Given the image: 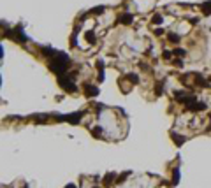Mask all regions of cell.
<instances>
[{
  "instance_id": "cell-1",
  "label": "cell",
  "mask_w": 211,
  "mask_h": 188,
  "mask_svg": "<svg viewBox=\"0 0 211 188\" xmlns=\"http://www.w3.org/2000/svg\"><path fill=\"white\" fill-rule=\"evenodd\" d=\"M69 65H70V62L67 58V55H63L60 51H56L53 55V58L49 60V69L53 72H56V74H63L65 70L69 69Z\"/></svg>"
},
{
  "instance_id": "cell-2",
  "label": "cell",
  "mask_w": 211,
  "mask_h": 188,
  "mask_svg": "<svg viewBox=\"0 0 211 188\" xmlns=\"http://www.w3.org/2000/svg\"><path fill=\"white\" fill-rule=\"evenodd\" d=\"M74 76H65V74H62V76L58 77V83H60V86L62 88H65L67 91H74L76 90V84H74Z\"/></svg>"
},
{
  "instance_id": "cell-3",
  "label": "cell",
  "mask_w": 211,
  "mask_h": 188,
  "mask_svg": "<svg viewBox=\"0 0 211 188\" xmlns=\"http://www.w3.org/2000/svg\"><path fill=\"white\" fill-rule=\"evenodd\" d=\"M81 116H83V112H72V114H67V121L69 123H72V125H76V123H79V120H81Z\"/></svg>"
},
{
  "instance_id": "cell-4",
  "label": "cell",
  "mask_w": 211,
  "mask_h": 188,
  "mask_svg": "<svg viewBox=\"0 0 211 188\" xmlns=\"http://www.w3.org/2000/svg\"><path fill=\"white\" fill-rule=\"evenodd\" d=\"M132 20H134L132 14H121V16L118 18V21L121 23V25H130V23H132Z\"/></svg>"
},
{
  "instance_id": "cell-5",
  "label": "cell",
  "mask_w": 211,
  "mask_h": 188,
  "mask_svg": "<svg viewBox=\"0 0 211 188\" xmlns=\"http://www.w3.org/2000/svg\"><path fill=\"white\" fill-rule=\"evenodd\" d=\"M84 88H86V95H88V97H95V95H98V88H97V86L84 84Z\"/></svg>"
},
{
  "instance_id": "cell-6",
  "label": "cell",
  "mask_w": 211,
  "mask_h": 188,
  "mask_svg": "<svg viewBox=\"0 0 211 188\" xmlns=\"http://www.w3.org/2000/svg\"><path fill=\"white\" fill-rule=\"evenodd\" d=\"M113 181H114V174L111 172V174H107V176L104 178V186H106V188H109V186L113 185Z\"/></svg>"
},
{
  "instance_id": "cell-7",
  "label": "cell",
  "mask_w": 211,
  "mask_h": 188,
  "mask_svg": "<svg viewBox=\"0 0 211 188\" xmlns=\"http://www.w3.org/2000/svg\"><path fill=\"white\" fill-rule=\"evenodd\" d=\"M202 13L206 14V16H209L211 14V2H204L202 4Z\"/></svg>"
},
{
  "instance_id": "cell-8",
  "label": "cell",
  "mask_w": 211,
  "mask_h": 188,
  "mask_svg": "<svg viewBox=\"0 0 211 188\" xmlns=\"http://www.w3.org/2000/svg\"><path fill=\"white\" fill-rule=\"evenodd\" d=\"M127 79H128L130 83H134V84L139 83V77H137V74H127Z\"/></svg>"
},
{
  "instance_id": "cell-9",
  "label": "cell",
  "mask_w": 211,
  "mask_h": 188,
  "mask_svg": "<svg viewBox=\"0 0 211 188\" xmlns=\"http://www.w3.org/2000/svg\"><path fill=\"white\" fill-rule=\"evenodd\" d=\"M86 41L91 42V44H95V34H93V32H86Z\"/></svg>"
},
{
  "instance_id": "cell-10",
  "label": "cell",
  "mask_w": 211,
  "mask_h": 188,
  "mask_svg": "<svg viewBox=\"0 0 211 188\" xmlns=\"http://www.w3.org/2000/svg\"><path fill=\"white\" fill-rule=\"evenodd\" d=\"M172 141H174L176 144H183L185 142V139H183L181 135H176V134H172Z\"/></svg>"
},
{
  "instance_id": "cell-11",
  "label": "cell",
  "mask_w": 211,
  "mask_h": 188,
  "mask_svg": "<svg viewBox=\"0 0 211 188\" xmlns=\"http://www.w3.org/2000/svg\"><path fill=\"white\" fill-rule=\"evenodd\" d=\"M172 183H174V185H178V183H180V171H178V169L172 172Z\"/></svg>"
},
{
  "instance_id": "cell-12",
  "label": "cell",
  "mask_w": 211,
  "mask_h": 188,
  "mask_svg": "<svg viewBox=\"0 0 211 188\" xmlns=\"http://www.w3.org/2000/svg\"><path fill=\"white\" fill-rule=\"evenodd\" d=\"M167 39H169L171 42H174V44H176V42H180V35H176V34H169V35H167Z\"/></svg>"
},
{
  "instance_id": "cell-13",
  "label": "cell",
  "mask_w": 211,
  "mask_h": 188,
  "mask_svg": "<svg viewBox=\"0 0 211 188\" xmlns=\"http://www.w3.org/2000/svg\"><path fill=\"white\" fill-rule=\"evenodd\" d=\"M104 11H106V7H104V6H100V7H95V9L91 11V14H102Z\"/></svg>"
},
{
  "instance_id": "cell-14",
  "label": "cell",
  "mask_w": 211,
  "mask_h": 188,
  "mask_svg": "<svg viewBox=\"0 0 211 188\" xmlns=\"http://www.w3.org/2000/svg\"><path fill=\"white\" fill-rule=\"evenodd\" d=\"M127 178H128V172H125L123 176H118V178H116V183L120 185V183H123V181H125Z\"/></svg>"
},
{
  "instance_id": "cell-15",
  "label": "cell",
  "mask_w": 211,
  "mask_h": 188,
  "mask_svg": "<svg viewBox=\"0 0 211 188\" xmlns=\"http://www.w3.org/2000/svg\"><path fill=\"white\" fill-rule=\"evenodd\" d=\"M174 55H178V56H185V55H187V51H185V49H181V48H178V49H174Z\"/></svg>"
},
{
  "instance_id": "cell-16",
  "label": "cell",
  "mask_w": 211,
  "mask_h": 188,
  "mask_svg": "<svg viewBox=\"0 0 211 188\" xmlns=\"http://www.w3.org/2000/svg\"><path fill=\"white\" fill-rule=\"evenodd\" d=\"M91 132H93V135H95V137H100V132H102V128H100V127H95Z\"/></svg>"
},
{
  "instance_id": "cell-17",
  "label": "cell",
  "mask_w": 211,
  "mask_h": 188,
  "mask_svg": "<svg viewBox=\"0 0 211 188\" xmlns=\"http://www.w3.org/2000/svg\"><path fill=\"white\" fill-rule=\"evenodd\" d=\"M35 121L42 123V121H46V116H42V114H37V116H35Z\"/></svg>"
},
{
  "instance_id": "cell-18",
  "label": "cell",
  "mask_w": 211,
  "mask_h": 188,
  "mask_svg": "<svg viewBox=\"0 0 211 188\" xmlns=\"http://www.w3.org/2000/svg\"><path fill=\"white\" fill-rule=\"evenodd\" d=\"M153 23L160 25V23H162V16H158V14H157V16H153Z\"/></svg>"
},
{
  "instance_id": "cell-19",
  "label": "cell",
  "mask_w": 211,
  "mask_h": 188,
  "mask_svg": "<svg viewBox=\"0 0 211 188\" xmlns=\"http://www.w3.org/2000/svg\"><path fill=\"white\" fill-rule=\"evenodd\" d=\"M162 91H164V86H162V84L158 83V84H157V95H160Z\"/></svg>"
},
{
  "instance_id": "cell-20",
  "label": "cell",
  "mask_w": 211,
  "mask_h": 188,
  "mask_svg": "<svg viewBox=\"0 0 211 188\" xmlns=\"http://www.w3.org/2000/svg\"><path fill=\"white\" fill-rule=\"evenodd\" d=\"M164 34V30H162V28H157V30H155V35H162Z\"/></svg>"
},
{
  "instance_id": "cell-21",
  "label": "cell",
  "mask_w": 211,
  "mask_h": 188,
  "mask_svg": "<svg viewBox=\"0 0 211 188\" xmlns=\"http://www.w3.org/2000/svg\"><path fill=\"white\" fill-rule=\"evenodd\" d=\"M164 58H171V53H169V51H164Z\"/></svg>"
},
{
  "instance_id": "cell-22",
  "label": "cell",
  "mask_w": 211,
  "mask_h": 188,
  "mask_svg": "<svg viewBox=\"0 0 211 188\" xmlns=\"http://www.w3.org/2000/svg\"><path fill=\"white\" fill-rule=\"evenodd\" d=\"M174 63L178 65V67H181V65H183V62H181V60H174Z\"/></svg>"
},
{
  "instance_id": "cell-23",
  "label": "cell",
  "mask_w": 211,
  "mask_h": 188,
  "mask_svg": "<svg viewBox=\"0 0 211 188\" xmlns=\"http://www.w3.org/2000/svg\"><path fill=\"white\" fill-rule=\"evenodd\" d=\"M190 21V23H192V25H195V23H197V21H199V20H197V18H192V20H188Z\"/></svg>"
},
{
  "instance_id": "cell-24",
  "label": "cell",
  "mask_w": 211,
  "mask_h": 188,
  "mask_svg": "<svg viewBox=\"0 0 211 188\" xmlns=\"http://www.w3.org/2000/svg\"><path fill=\"white\" fill-rule=\"evenodd\" d=\"M67 188H76V186H74V185H67Z\"/></svg>"
},
{
  "instance_id": "cell-25",
  "label": "cell",
  "mask_w": 211,
  "mask_h": 188,
  "mask_svg": "<svg viewBox=\"0 0 211 188\" xmlns=\"http://www.w3.org/2000/svg\"><path fill=\"white\" fill-rule=\"evenodd\" d=\"M25 188H27V186H25Z\"/></svg>"
},
{
  "instance_id": "cell-26",
  "label": "cell",
  "mask_w": 211,
  "mask_h": 188,
  "mask_svg": "<svg viewBox=\"0 0 211 188\" xmlns=\"http://www.w3.org/2000/svg\"><path fill=\"white\" fill-rule=\"evenodd\" d=\"M95 188H97V186H95Z\"/></svg>"
}]
</instances>
